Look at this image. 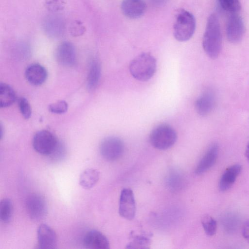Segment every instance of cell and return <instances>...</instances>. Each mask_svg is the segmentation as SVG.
Here are the masks:
<instances>
[{
	"mask_svg": "<svg viewBox=\"0 0 249 249\" xmlns=\"http://www.w3.org/2000/svg\"><path fill=\"white\" fill-rule=\"evenodd\" d=\"M222 37L220 23L216 15L211 14L208 18L202 40L203 49L212 59L216 58L222 47Z\"/></svg>",
	"mask_w": 249,
	"mask_h": 249,
	"instance_id": "cell-1",
	"label": "cell"
},
{
	"mask_svg": "<svg viewBox=\"0 0 249 249\" xmlns=\"http://www.w3.org/2000/svg\"><path fill=\"white\" fill-rule=\"evenodd\" d=\"M129 69L130 74L135 79L140 81H146L155 74L157 61L150 53H142L131 61Z\"/></svg>",
	"mask_w": 249,
	"mask_h": 249,
	"instance_id": "cell-2",
	"label": "cell"
},
{
	"mask_svg": "<svg viewBox=\"0 0 249 249\" xmlns=\"http://www.w3.org/2000/svg\"><path fill=\"white\" fill-rule=\"evenodd\" d=\"M196 26L193 15L184 9L179 10L176 15L174 25L175 38L180 42L189 40L194 34Z\"/></svg>",
	"mask_w": 249,
	"mask_h": 249,
	"instance_id": "cell-3",
	"label": "cell"
},
{
	"mask_svg": "<svg viewBox=\"0 0 249 249\" xmlns=\"http://www.w3.org/2000/svg\"><path fill=\"white\" fill-rule=\"evenodd\" d=\"M149 139L151 145L155 148L166 150L176 143L177 134L170 125L160 124L152 130Z\"/></svg>",
	"mask_w": 249,
	"mask_h": 249,
	"instance_id": "cell-4",
	"label": "cell"
},
{
	"mask_svg": "<svg viewBox=\"0 0 249 249\" xmlns=\"http://www.w3.org/2000/svg\"><path fill=\"white\" fill-rule=\"evenodd\" d=\"M26 209L30 218L34 221L44 219L48 213V206L44 197L38 193H32L26 198Z\"/></svg>",
	"mask_w": 249,
	"mask_h": 249,
	"instance_id": "cell-5",
	"label": "cell"
},
{
	"mask_svg": "<svg viewBox=\"0 0 249 249\" xmlns=\"http://www.w3.org/2000/svg\"><path fill=\"white\" fill-rule=\"evenodd\" d=\"M59 141L55 136L47 130L37 131L33 138V146L38 153L51 155L55 150Z\"/></svg>",
	"mask_w": 249,
	"mask_h": 249,
	"instance_id": "cell-6",
	"label": "cell"
},
{
	"mask_svg": "<svg viewBox=\"0 0 249 249\" xmlns=\"http://www.w3.org/2000/svg\"><path fill=\"white\" fill-rule=\"evenodd\" d=\"M101 155L106 160L115 161L123 154L124 143L118 137L109 136L104 139L99 146Z\"/></svg>",
	"mask_w": 249,
	"mask_h": 249,
	"instance_id": "cell-7",
	"label": "cell"
},
{
	"mask_svg": "<svg viewBox=\"0 0 249 249\" xmlns=\"http://www.w3.org/2000/svg\"><path fill=\"white\" fill-rule=\"evenodd\" d=\"M245 32V26L241 17L237 13H231L226 25V35L228 40L232 43L241 41Z\"/></svg>",
	"mask_w": 249,
	"mask_h": 249,
	"instance_id": "cell-8",
	"label": "cell"
},
{
	"mask_svg": "<svg viewBox=\"0 0 249 249\" xmlns=\"http://www.w3.org/2000/svg\"><path fill=\"white\" fill-rule=\"evenodd\" d=\"M120 215L128 220L133 219L136 213V203L133 191L129 188L123 189L119 200Z\"/></svg>",
	"mask_w": 249,
	"mask_h": 249,
	"instance_id": "cell-9",
	"label": "cell"
},
{
	"mask_svg": "<svg viewBox=\"0 0 249 249\" xmlns=\"http://www.w3.org/2000/svg\"><path fill=\"white\" fill-rule=\"evenodd\" d=\"M55 56L58 63L65 67L73 66L76 62L75 47L69 41H63L58 45L55 50Z\"/></svg>",
	"mask_w": 249,
	"mask_h": 249,
	"instance_id": "cell-10",
	"label": "cell"
},
{
	"mask_svg": "<svg viewBox=\"0 0 249 249\" xmlns=\"http://www.w3.org/2000/svg\"><path fill=\"white\" fill-rule=\"evenodd\" d=\"M38 249H52L56 248L57 235L55 231L45 224H40L37 230Z\"/></svg>",
	"mask_w": 249,
	"mask_h": 249,
	"instance_id": "cell-11",
	"label": "cell"
},
{
	"mask_svg": "<svg viewBox=\"0 0 249 249\" xmlns=\"http://www.w3.org/2000/svg\"><path fill=\"white\" fill-rule=\"evenodd\" d=\"M46 34L53 38L61 37L65 32V23L63 18L57 15H50L46 17L42 23Z\"/></svg>",
	"mask_w": 249,
	"mask_h": 249,
	"instance_id": "cell-12",
	"label": "cell"
},
{
	"mask_svg": "<svg viewBox=\"0 0 249 249\" xmlns=\"http://www.w3.org/2000/svg\"><path fill=\"white\" fill-rule=\"evenodd\" d=\"M83 245L87 249H109V242L107 238L102 232L95 230L89 231L85 234Z\"/></svg>",
	"mask_w": 249,
	"mask_h": 249,
	"instance_id": "cell-13",
	"label": "cell"
},
{
	"mask_svg": "<svg viewBox=\"0 0 249 249\" xmlns=\"http://www.w3.org/2000/svg\"><path fill=\"white\" fill-rule=\"evenodd\" d=\"M146 4L143 0H123L121 10L123 14L131 19H136L145 13Z\"/></svg>",
	"mask_w": 249,
	"mask_h": 249,
	"instance_id": "cell-14",
	"label": "cell"
},
{
	"mask_svg": "<svg viewBox=\"0 0 249 249\" xmlns=\"http://www.w3.org/2000/svg\"><path fill=\"white\" fill-rule=\"evenodd\" d=\"M215 103L213 92L210 89L204 91L196 100L195 109L199 115L205 116L213 110Z\"/></svg>",
	"mask_w": 249,
	"mask_h": 249,
	"instance_id": "cell-15",
	"label": "cell"
},
{
	"mask_svg": "<svg viewBox=\"0 0 249 249\" xmlns=\"http://www.w3.org/2000/svg\"><path fill=\"white\" fill-rule=\"evenodd\" d=\"M218 154L217 144L213 143L211 145L198 162L195 169V173L197 175L202 174L211 168L215 163Z\"/></svg>",
	"mask_w": 249,
	"mask_h": 249,
	"instance_id": "cell-16",
	"label": "cell"
},
{
	"mask_svg": "<svg viewBox=\"0 0 249 249\" xmlns=\"http://www.w3.org/2000/svg\"><path fill=\"white\" fill-rule=\"evenodd\" d=\"M25 75L30 84L39 86L46 80L48 74L46 69L43 66L39 64H33L27 68Z\"/></svg>",
	"mask_w": 249,
	"mask_h": 249,
	"instance_id": "cell-17",
	"label": "cell"
},
{
	"mask_svg": "<svg viewBox=\"0 0 249 249\" xmlns=\"http://www.w3.org/2000/svg\"><path fill=\"white\" fill-rule=\"evenodd\" d=\"M241 170L242 166L239 164L232 165L227 168L219 180L220 190L225 191L229 189L234 184Z\"/></svg>",
	"mask_w": 249,
	"mask_h": 249,
	"instance_id": "cell-18",
	"label": "cell"
},
{
	"mask_svg": "<svg viewBox=\"0 0 249 249\" xmlns=\"http://www.w3.org/2000/svg\"><path fill=\"white\" fill-rule=\"evenodd\" d=\"M100 178L99 172L93 168L84 170L80 175L79 184L85 189H89L95 186Z\"/></svg>",
	"mask_w": 249,
	"mask_h": 249,
	"instance_id": "cell-19",
	"label": "cell"
},
{
	"mask_svg": "<svg viewBox=\"0 0 249 249\" xmlns=\"http://www.w3.org/2000/svg\"><path fill=\"white\" fill-rule=\"evenodd\" d=\"M101 75L100 63L97 59H93L89 66L87 77V87L89 90H93L97 87Z\"/></svg>",
	"mask_w": 249,
	"mask_h": 249,
	"instance_id": "cell-20",
	"label": "cell"
},
{
	"mask_svg": "<svg viewBox=\"0 0 249 249\" xmlns=\"http://www.w3.org/2000/svg\"><path fill=\"white\" fill-rule=\"evenodd\" d=\"M16 95L14 90L9 85L0 84V107L1 108L10 106L15 101Z\"/></svg>",
	"mask_w": 249,
	"mask_h": 249,
	"instance_id": "cell-21",
	"label": "cell"
},
{
	"mask_svg": "<svg viewBox=\"0 0 249 249\" xmlns=\"http://www.w3.org/2000/svg\"><path fill=\"white\" fill-rule=\"evenodd\" d=\"M166 180L168 187L173 191L180 190L184 184V178L182 174L179 171L175 170L169 172Z\"/></svg>",
	"mask_w": 249,
	"mask_h": 249,
	"instance_id": "cell-22",
	"label": "cell"
},
{
	"mask_svg": "<svg viewBox=\"0 0 249 249\" xmlns=\"http://www.w3.org/2000/svg\"><path fill=\"white\" fill-rule=\"evenodd\" d=\"M13 204L9 198L2 199L0 203V218L4 223L10 222L13 214Z\"/></svg>",
	"mask_w": 249,
	"mask_h": 249,
	"instance_id": "cell-23",
	"label": "cell"
},
{
	"mask_svg": "<svg viewBox=\"0 0 249 249\" xmlns=\"http://www.w3.org/2000/svg\"><path fill=\"white\" fill-rule=\"evenodd\" d=\"M201 224L206 234L210 236L213 235L217 229L216 220L208 214L204 215L201 218Z\"/></svg>",
	"mask_w": 249,
	"mask_h": 249,
	"instance_id": "cell-24",
	"label": "cell"
},
{
	"mask_svg": "<svg viewBox=\"0 0 249 249\" xmlns=\"http://www.w3.org/2000/svg\"><path fill=\"white\" fill-rule=\"evenodd\" d=\"M221 8L231 13L238 12L241 9L239 0H217Z\"/></svg>",
	"mask_w": 249,
	"mask_h": 249,
	"instance_id": "cell-25",
	"label": "cell"
},
{
	"mask_svg": "<svg viewBox=\"0 0 249 249\" xmlns=\"http://www.w3.org/2000/svg\"><path fill=\"white\" fill-rule=\"evenodd\" d=\"M18 105L23 118L25 119H29L32 114V109L27 99L24 97L20 98L18 101Z\"/></svg>",
	"mask_w": 249,
	"mask_h": 249,
	"instance_id": "cell-26",
	"label": "cell"
},
{
	"mask_svg": "<svg viewBox=\"0 0 249 249\" xmlns=\"http://www.w3.org/2000/svg\"><path fill=\"white\" fill-rule=\"evenodd\" d=\"M68 108L67 103L63 100H60L53 103L49 106V110L55 114H61L65 113Z\"/></svg>",
	"mask_w": 249,
	"mask_h": 249,
	"instance_id": "cell-27",
	"label": "cell"
},
{
	"mask_svg": "<svg viewBox=\"0 0 249 249\" xmlns=\"http://www.w3.org/2000/svg\"><path fill=\"white\" fill-rule=\"evenodd\" d=\"M149 244L148 238L143 236H137L133 241L128 245L130 248H146Z\"/></svg>",
	"mask_w": 249,
	"mask_h": 249,
	"instance_id": "cell-28",
	"label": "cell"
},
{
	"mask_svg": "<svg viewBox=\"0 0 249 249\" xmlns=\"http://www.w3.org/2000/svg\"><path fill=\"white\" fill-rule=\"evenodd\" d=\"M63 0H48L46 4L49 10L56 11L63 8Z\"/></svg>",
	"mask_w": 249,
	"mask_h": 249,
	"instance_id": "cell-29",
	"label": "cell"
},
{
	"mask_svg": "<svg viewBox=\"0 0 249 249\" xmlns=\"http://www.w3.org/2000/svg\"><path fill=\"white\" fill-rule=\"evenodd\" d=\"M71 28V34L74 36L81 35L85 31V29L82 24L78 21H76L72 23Z\"/></svg>",
	"mask_w": 249,
	"mask_h": 249,
	"instance_id": "cell-30",
	"label": "cell"
},
{
	"mask_svg": "<svg viewBox=\"0 0 249 249\" xmlns=\"http://www.w3.org/2000/svg\"><path fill=\"white\" fill-rule=\"evenodd\" d=\"M242 233L243 236L249 243V220L244 223L242 228Z\"/></svg>",
	"mask_w": 249,
	"mask_h": 249,
	"instance_id": "cell-31",
	"label": "cell"
},
{
	"mask_svg": "<svg viewBox=\"0 0 249 249\" xmlns=\"http://www.w3.org/2000/svg\"><path fill=\"white\" fill-rule=\"evenodd\" d=\"M155 6H161L164 4L168 0H149Z\"/></svg>",
	"mask_w": 249,
	"mask_h": 249,
	"instance_id": "cell-32",
	"label": "cell"
},
{
	"mask_svg": "<svg viewBox=\"0 0 249 249\" xmlns=\"http://www.w3.org/2000/svg\"><path fill=\"white\" fill-rule=\"evenodd\" d=\"M245 156L247 158V159L248 162H249V142H248V143L246 146V150H245Z\"/></svg>",
	"mask_w": 249,
	"mask_h": 249,
	"instance_id": "cell-33",
	"label": "cell"
}]
</instances>
